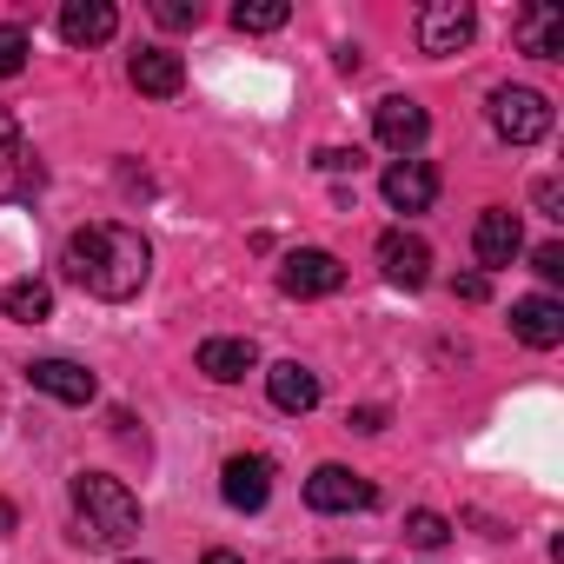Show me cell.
Masks as SVG:
<instances>
[{
	"instance_id": "obj_20",
	"label": "cell",
	"mask_w": 564,
	"mask_h": 564,
	"mask_svg": "<svg viewBox=\"0 0 564 564\" xmlns=\"http://www.w3.org/2000/svg\"><path fill=\"white\" fill-rule=\"evenodd\" d=\"M0 313L14 326H41V319H54V286L47 279H14V286L0 293Z\"/></svg>"
},
{
	"instance_id": "obj_31",
	"label": "cell",
	"mask_w": 564,
	"mask_h": 564,
	"mask_svg": "<svg viewBox=\"0 0 564 564\" xmlns=\"http://www.w3.org/2000/svg\"><path fill=\"white\" fill-rule=\"evenodd\" d=\"M333 564H352V557H333Z\"/></svg>"
},
{
	"instance_id": "obj_2",
	"label": "cell",
	"mask_w": 564,
	"mask_h": 564,
	"mask_svg": "<svg viewBox=\"0 0 564 564\" xmlns=\"http://www.w3.org/2000/svg\"><path fill=\"white\" fill-rule=\"evenodd\" d=\"M74 524H80L87 544L113 551V544H127L140 531V498L120 478H107V471H80L74 478Z\"/></svg>"
},
{
	"instance_id": "obj_16",
	"label": "cell",
	"mask_w": 564,
	"mask_h": 564,
	"mask_svg": "<svg viewBox=\"0 0 564 564\" xmlns=\"http://www.w3.org/2000/svg\"><path fill=\"white\" fill-rule=\"evenodd\" d=\"M113 28H120V14L107 0H67L61 8V41L67 47H100V41H113Z\"/></svg>"
},
{
	"instance_id": "obj_12",
	"label": "cell",
	"mask_w": 564,
	"mask_h": 564,
	"mask_svg": "<svg viewBox=\"0 0 564 564\" xmlns=\"http://www.w3.org/2000/svg\"><path fill=\"white\" fill-rule=\"evenodd\" d=\"M28 379H34V392H47V399H61V405H94V399H100V379H94L87 366H74V359H34Z\"/></svg>"
},
{
	"instance_id": "obj_19",
	"label": "cell",
	"mask_w": 564,
	"mask_h": 564,
	"mask_svg": "<svg viewBox=\"0 0 564 564\" xmlns=\"http://www.w3.org/2000/svg\"><path fill=\"white\" fill-rule=\"evenodd\" d=\"M252 366H259V346H252V339H206V346H199V372L219 379V386L246 379Z\"/></svg>"
},
{
	"instance_id": "obj_5",
	"label": "cell",
	"mask_w": 564,
	"mask_h": 564,
	"mask_svg": "<svg viewBox=\"0 0 564 564\" xmlns=\"http://www.w3.org/2000/svg\"><path fill=\"white\" fill-rule=\"evenodd\" d=\"M306 505L326 511V518H339V511H372L379 491H372V478H359V471H346V465H319V471L306 478Z\"/></svg>"
},
{
	"instance_id": "obj_1",
	"label": "cell",
	"mask_w": 564,
	"mask_h": 564,
	"mask_svg": "<svg viewBox=\"0 0 564 564\" xmlns=\"http://www.w3.org/2000/svg\"><path fill=\"white\" fill-rule=\"evenodd\" d=\"M61 265H67L74 286L94 293V300H133L147 286V272H153V246L133 226H120V219H94V226H80L67 239Z\"/></svg>"
},
{
	"instance_id": "obj_6",
	"label": "cell",
	"mask_w": 564,
	"mask_h": 564,
	"mask_svg": "<svg viewBox=\"0 0 564 564\" xmlns=\"http://www.w3.org/2000/svg\"><path fill=\"white\" fill-rule=\"evenodd\" d=\"M471 34H478V14L465 8V0H432V8L419 14V47L425 54H465L471 47Z\"/></svg>"
},
{
	"instance_id": "obj_13",
	"label": "cell",
	"mask_w": 564,
	"mask_h": 564,
	"mask_svg": "<svg viewBox=\"0 0 564 564\" xmlns=\"http://www.w3.org/2000/svg\"><path fill=\"white\" fill-rule=\"evenodd\" d=\"M379 265H386L392 286H425V279H432V246H425L419 232L392 226V232L379 239Z\"/></svg>"
},
{
	"instance_id": "obj_3",
	"label": "cell",
	"mask_w": 564,
	"mask_h": 564,
	"mask_svg": "<svg viewBox=\"0 0 564 564\" xmlns=\"http://www.w3.org/2000/svg\"><path fill=\"white\" fill-rule=\"evenodd\" d=\"M339 286H346V265L326 246H300V252L279 259V293H286V300H326Z\"/></svg>"
},
{
	"instance_id": "obj_29",
	"label": "cell",
	"mask_w": 564,
	"mask_h": 564,
	"mask_svg": "<svg viewBox=\"0 0 564 564\" xmlns=\"http://www.w3.org/2000/svg\"><path fill=\"white\" fill-rule=\"evenodd\" d=\"M199 564H246V557H239V551H206Z\"/></svg>"
},
{
	"instance_id": "obj_22",
	"label": "cell",
	"mask_w": 564,
	"mask_h": 564,
	"mask_svg": "<svg viewBox=\"0 0 564 564\" xmlns=\"http://www.w3.org/2000/svg\"><path fill=\"white\" fill-rule=\"evenodd\" d=\"M445 538H452V524H445L438 511H412V518H405V544H419V551H438Z\"/></svg>"
},
{
	"instance_id": "obj_8",
	"label": "cell",
	"mask_w": 564,
	"mask_h": 564,
	"mask_svg": "<svg viewBox=\"0 0 564 564\" xmlns=\"http://www.w3.org/2000/svg\"><path fill=\"white\" fill-rule=\"evenodd\" d=\"M372 133L399 153V160H412L419 147H425V133H432V120H425V107L419 100H405V94H392V100H379L372 107Z\"/></svg>"
},
{
	"instance_id": "obj_11",
	"label": "cell",
	"mask_w": 564,
	"mask_h": 564,
	"mask_svg": "<svg viewBox=\"0 0 564 564\" xmlns=\"http://www.w3.org/2000/svg\"><path fill=\"white\" fill-rule=\"evenodd\" d=\"M511 339H518V346H531V352H551V346H564V306H557L551 293H531V300H518V306H511Z\"/></svg>"
},
{
	"instance_id": "obj_10",
	"label": "cell",
	"mask_w": 564,
	"mask_h": 564,
	"mask_svg": "<svg viewBox=\"0 0 564 564\" xmlns=\"http://www.w3.org/2000/svg\"><path fill=\"white\" fill-rule=\"evenodd\" d=\"M379 193H386L392 213H425L438 199V166L432 160H392L386 180H379Z\"/></svg>"
},
{
	"instance_id": "obj_28",
	"label": "cell",
	"mask_w": 564,
	"mask_h": 564,
	"mask_svg": "<svg viewBox=\"0 0 564 564\" xmlns=\"http://www.w3.org/2000/svg\"><path fill=\"white\" fill-rule=\"evenodd\" d=\"M452 293H458V300H471V306H478V300H485V272H465V279H458V286H452Z\"/></svg>"
},
{
	"instance_id": "obj_7",
	"label": "cell",
	"mask_w": 564,
	"mask_h": 564,
	"mask_svg": "<svg viewBox=\"0 0 564 564\" xmlns=\"http://www.w3.org/2000/svg\"><path fill=\"white\" fill-rule=\"evenodd\" d=\"M41 186V166H34V147H28V133H21V120L0 107V206L8 199H28Z\"/></svg>"
},
{
	"instance_id": "obj_26",
	"label": "cell",
	"mask_w": 564,
	"mask_h": 564,
	"mask_svg": "<svg viewBox=\"0 0 564 564\" xmlns=\"http://www.w3.org/2000/svg\"><path fill=\"white\" fill-rule=\"evenodd\" d=\"M531 265H538V279H551V286H557V279H564V246H557V239H544V246L531 252Z\"/></svg>"
},
{
	"instance_id": "obj_30",
	"label": "cell",
	"mask_w": 564,
	"mask_h": 564,
	"mask_svg": "<svg viewBox=\"0 0 564 564\" xmlns=\"http://www.w3.org/2000/svg\"><path fill=\"white\" fill-rule=\"evenodd\" d=\"M0 531H14V505L8 498H0Z\"/></svg>"
},
{
	"instance_id": "obj_14",
	"label": "cell",
	"mask_w": 564,
	"mask_h": 564,
	"mask_svg": "<svg viewBox=\"0 0 564 564\" xmlns=\"http://www.w3.org/2000/svg\"><path fill=\"white\" fill-rule=\"evenodd\" d=\"M127 80H133L140 94H153V100H173V94L186 87V61H180L173 47H140V54L127 61Z\"/></svg>"
},
{
	"instance_id": "obj_18",
	"label": "cell",
	"mask_w": 564,
	"mask_h": 564,
	"mask_svg": "<svg viewBox=\"0 0 564 564\" xmlns=\"http://www.w3.org/2000/svg\"><path fill=\"white\" fill-rule=\"evenodd\" d=\"M518 47L531 61H564V14L557 8H524L518 14Z\"/></svg>"
},
{
	"instance_id": "obj_24",
	"label": "cell",
	"mask_w": 564,
	"mask_h": 564,
	"mask_svg": "<svg viewBox=\"0 0 564 564\" xmlns=\"http://www.w3.org/2000/svg\"><path fill=\"white\" fill-rule=\"evenodd\" d=\"M160 28H199V0H153Z\"/></svg>"
},
{
	"instance_id": "obj_25",
	"label": "cell",
	"mask_w": 564,
	"mask_h": 564,
	"mask_svg": "<svg viewBox=\"0 0 564 564\" xmlns=\"http://www.w3.org/2000/svg\"><path fill=\"white\" fill-rule=\"evenodd\" d=\"M359 160H366L359 147H319V153H313L319 173H359Z\"/></svg>"
},
{
	"instance_id": "obj_21",
	"label": "cell",
	"mask_w": 564,
	"mask_h": 564,
	"mask_svg": "<svg viewBox=\"0 0 564 564\" xmlns=\"http://www.w3.org/2000/svg\"><path fill=\"white\" fill-rule=\"evenodd\" d=\"M286 21H293L286 0H239V8H232V28L239 34H279Z\"/></svg>"
},
{
	"instance_id": "obj_23",
	"label": "cell",
	"mask_w": 564,
	"mask_h": 564,
	"mask_svg": "<svg viewBox=\"0 0 564 564\" xmlns=\"http://www.w3.org/2000/svg\"><path fill=\"white\" fill-rule=\"evenodd\" d=\"M28 54H34V41H28L21 28H8V21H0V80H14V74L28 67Z\"/></svg>"
},
{
	"instance_id": "obj_15",
	"label": "cell",
	"mask_w": 564,
	"mask_h": 564,
	"mask_svg": "<svg viewBox=\"0 0 564 564\" xmlns=\"http://www.w3.org/2000/svg\"><path fill=\"white\" fill-rule=\"evenodd\" d=\"M471 246H478V265H511V259L524 252V226H518V213H505V206L478 213Z\"/></svg>"
},
{
	"instance_id": "obj_4",
	"label": "cell",
	"mask_w": 564,
	"mask_h": 564,
	"mask_svg": "<svg viewBox=\"0 0 564 564\" xmlns=\"http://www.w3.org/2000/svg\"><path fill=\"white\" fill-rule=\"evenodd\" d=\"M491 127H498V140L531 147V140L551 133V100L531 94V87H498V94H491Z\"/></svg>"
},
{
	"instance_id": "obj_17",
	"label": "cell",
	"mask_w": 564,
	"mask_h": 564,
	"mask_svg": "<svg viewBox=\"0 0 564 564\" xmlns=\"http://www.w3.org/2000/svg\"><path fill=\"white\" fill-rule=\"evenodd\" d=\"M265 399H272L279 412H313V405H319V372L300 366V359L272 366V372H265Z\"/></svg>"
},
{
	"instance_id": "obj_27",
	"label": "cell",
	"mask_w": 564,
	"mask_h": 564,
	"mask_svg": "<svg viewBox=\"0 0 564 564\" xmlns=\"http://www.w3.org/2000/svg\"><path fill=\"white\" fill-rule=\"evenodd\" d=\"M346 425H352V432H386V405H359Z\"/></svg>"
},
{
	"instance_id": "obj_9",
	"label": "cell",
	"mask_w": 564,
	"mask_h": 564,
	"mask_svg": "<svg viewBox=\"0 0 564 564\" xmlns=\"http://www.w3.org/2000/svg\"><path fill=\"white\" fill-rule=\"evenodd\" d=\"M219 498H226L232 511H259V505L272 498V458H265V452L226 458V465H219Z\"/></svg>"
}]
</instances>
